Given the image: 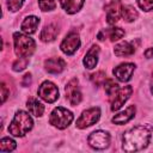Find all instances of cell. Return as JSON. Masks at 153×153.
Here are the masks:
<instances>
[{"label":"cell","instance_id":"1","mask_svg":"<svg viewBox=\"0 0 153 153\" xmlns=\"http://www.w3.org/2000/svg\"><path fill=\"white\" fill-rule=\"evenodd\" d=\"M152 136L151 126H135L123 134L122 148L126 152H136L146 148Z\"/></svg>","mask_w":153,"mask_h":153},{"label":"cell","instance_id":"2","mask_svg":"<svg viewBox=\"0 0 153 153\" xmlns=\"http://www.w3.org/2000/svg\"><path fill=\"white\" fill-rule=\"evenodd\" d=\"M32 118L31 116L26 112V111H23V110H19L16 112L12 122L10 123V127H8V133L12 134L13 136H18V137H22L24 136L27 131L31 130L32 128Z\"/></svg>","mask_w":153,"mask_h":153},{"label":"cell","instance_id":"3","mask_svg":"<svg viewBox=\"0 0 153 153\" xmlns=\"http://www.w3.org/2000/svg\"><path fill=\"white\" fill-rule=\"evenodd\" d=\"M13 39H14V51L19 57H29L32 55L36 48L35 41L32 38L23 33L16 32L13 35Z\"/></svg>","mask_w":153,"mask_h":153},{"label":"cell","instance_id":"4","mask_svg":"<svg viewBox=\"0 0 153 153\" xmlns=\"http://www.w3.org/2000/svg\"><path fill=\"white\" fill-rule=\"evenodd\" d=\"M72 121H73V114L69 110H67V109H65L62 106L55 108L51 111L50 117H49L50 124L54 126V127H56L57 129H65V128H67L71 124Z\"/></svg>","mask_w":153,"mask_h":153},{"label":"cell","instance_id":"5","mask_svg":"<svg viewBox=\"0 0 153 153\" xmlns=\"http://www.w3.org/2000/svg\"><path fill=\"white\" fill-rule=\"evenodd\" d=\"M100 117V109L98 106H94V108H91V109H87L85 111H82V114L80 115V117L76 120V123L75 126L80 129H85L90 126H93L94 123L98 122Z\"/></svg>","mask_w":153,"mask_h":153},{"label":"cell","instance_id":"6","mask_svg":"<svg viewBox=\"0 0 153 153\" xmlns=\"http://www.w3.org/2000/svg\"><path fill=\"white\" fill-rule=\"evenodd\" d=\"M88 145L94 149H105L110 145V135L104 130H96L87 137Z\"/></svg>","mask_w":153,"mask_h":153},{"label":"cell","instance_id":"7","mask_svg":"<svg viewBox=\"0 0 153 153\" xmlns=\"http://www.w3.org/2000/svg\"><path fill=\"white\" fill-rule=\"evenodd\" d=\"M38 96L47 103H54L59 99V88L51 81H44L38 87Z\"/></svg>","mask_w":153,"mask_h":153},{"label":"cell","instance_id":"8","mask_svg":"<svg viewBox=\"0 0 153 153\" xmlns=\"http://www.w3.org/2000/svg\"><path fill=\"white\" fill-rule=\"evenodd\" d=\"M131 93H133V87L131 86H124L122 88H118V91L110 99L111 100V110L112 111H117L118 109H121L122 105L131 96Z\"/></svg>","mask_w":153,"mask_h":153},{"label":"cell","instance_id":"9","mask_svg":"<svg viewBox=\"0 0 153 153\" xmlns=\"http://www.w3.org/2000/svg\"><path fill=\"white\" fill-rule=\"evenodd\" d=\"M122 2L121 0H111L106 6H105V12H106V22L108 24L112 25L118 22L120 17L122 16Z\"/></svg>","mask_w":153,"mask_h":153},{"label":"cell","instance_id":"10","mask_svg":"<svg viewBox=\"0 0 153 153\" xmlns=\"http://www.w3.org/2000/svg\"><path fill=\"white\" fill-rule=\"evenodd\" d=\"M80 47V38L76 32H69L62 41L60 48L67 55H73Z\"/></svg>","mask_w":153,"mask_h":153},{"label":"cell","instance_id":"11","mask_svg":"<svg viewBox=\"0 0 153 153\" xmlns=\"http://www.w3.org/2000/svg\"><path fill=\"white\" fill-rule=\"evenodd\" d=\"M65 92H66V98L68 99V102L72 105L75 106L81 102V92L78 86V79L74 78V79L69 80L65 87Z\"/></svg>","mask_w":153,"mask_h":153},{"label":"cell","instance_id":"12","mask_svg":"<svg viewBox=\"0 0 153 153\" xmlns=\"http://www.w3.org/2000/svg\"><path fill=\"white\" fill-rule=\"evenodd\" d=\"M134 71H135V65L134 63H131V62H124V63H121L117 67H115L114 71H112V73H114V75L120 81L126 82V81H128L131 78Z\"/></svg>","mask_w":153,"mask_h":153},{"label":"cell","instance_id":"13","mask_svg":"<svg viewBox=\"0 0 153 153\" xmlns=\"http://www.w3.org/2000/svg\"><path fill=\"white\" fill-rule=\"evenodd\" d=\"M44 68L48 73L59 74L66 68V62L61 57H50L44 61Z\"/></svg>","mask_w":153,"mask_h":153},{"label":"cell","instance_id":"14","mask_svg":"<svg viewBox=\"0 0 153 153\" xmlns=\"http://www.w3.org/2000/svg\"><path fill=\"white\" fill-rule=\"evenodd\" d=\"M135 115V106L134 105H129L124 111L117 114L116 116L112 117V123L115 124H124L127 122H129Z\"/></svg>","mask_w":153,"mask_h":153},{"label":"cell","instance_id":"15","mask_svg":"<svg viewBox=\"0 0 153 153\" xmlns=\"http://www.w3.org/2000/svg\"><path fill=\"white\" fill-rule=\"evenodd\" d=\"M98 54H99V47L98 45H92L91 49L86 53L85 57H84V65L86 68L92 69L96 67L97 62H98Z\"/></svg>","mask_w":153,"mask_h":153},{"label":"cell","instance_id":"16","mask_svg":"<svg viewBox=\"0 0 153 153\" xmlns=\"http://www.w3.org/2000/svg\"><path fill=\"white\" fill-rule=\"evenodd\" d=\"M57 33H59L57 26L55 24H48L42 29L39 37H41V39L43 42H51V41H54L56 38Z\"/></svg>","mask_w":153,"mask_h":153},{"label":"cell","instance_id":"17","mask_svg":"<svg viewBox=\"0 0 153 153\" xmlns=\"http://www.w3.org/2000/svg\"><path fill=\"white\" fill-rule=\"evenodd\" d=\"M39 24V19L35 16H29L24 19V22L22 23V31L25 32V33H33L36 32V29Z\"/></svg>","mask_w":153,"mask_h":153},{"label":"cell","instance_id":"18","mask_svg":"<svg viewBox=\"0 0 153 153\" xmlns=\"http://www.w3.org/2000/svg\"><path fill=\"white\" fill-rule=\"evenodd\" d=\"M26 106L29 109V112L36 117H41L44 112V105L36 98H29L26 102Z\"/></svg>","mask_w":153,"mask_h":153},{"label":"cell","instance_id":"19","mask_svg":"<svg viewBox=\"0 0 153 153\" xmlns=\"http://www.w3.org/2000/svg\"><path fill=\"white\" fill-rule=\"evenodd\" d=\"M60 4L67 13L73 14L76 13L82 7L84 0H60Z\"/></svg>","mask_w":153,"mask_h":153},{"label":"cell","instance_id":"20","mask_svg":"<svg viewBox=\"0 0 153 153\" xmlns=\"http://www.w3.org/2000/svg\"><path fill=\"white\" fill-rule=\"evenodd\" d=\"M104 36H108V38H110V41H117L120 38H122L124 36V31L121 27H111L108 30H104L102 32L98 33V39L103 41Z\"/></svg>","mask_w":153,"mask_h":153},{"label":"cell","instance_id":"21","mask_svg":"<svg viewBox=\"0 0 153 153\" xmlns=\"http://www.w3.org/2000/svg\"><path fill=\"white\" fill-rule=\"evenodd\" d=\"M135 51L134 45H131L129 42H121L115 45L114 53L116 56H130Z\"/></svg>","mask_w":153,"mask_h":153},{"label":"cell","instance_id":"22","mask_svg":"<svg viewBox=\"0 0 153 153\" xmlns=\"http://www.w3.org/2000/svg\"><path fill=\"white\" fill-rule=\"evenodd\" d=\"M137 16H139V13L133 6L128 5V6H123L122 7V17L124 18L126 22H128V23L134 22L137 18Z\"/></svg>","mask_w":153,"mask_h":153},{"label":"cell","instance_id":"23","mask_svg":"<svg viewBox=\"0 0 153 153\" xmlns=\"http://www.w3.org/2000/svg\"><path fill=\"white\" fill-rule=\"evenodd\" d=\"M16 147H17V143L11 137H4L0 141V151L1 152H11V151L16 149Z\"/></svg>","mask_w":153,"mask_h":153},{"label":"cell","instance_id":"24","mask_svg":"<svg viewBox=\"0 0 153 153\" xmlns=\"http://www.w3.org/2000/svg\"><path fill=\"white\" fill-rule=\"evenodd\" d=\"M104 87H105V92H106V94L109 96V98L111 99L112 97H114V94L118 91V85L114 81V80H111V79H108L105 82H104Z\"/></svg>","mask_w":153,"mask_h":153},{"label":"cell","instance_id":"25","mask_svg":"<svg viewBox=\"0 0 153 153\" xmlns=\"http://www.w3.org/2000/svg\"><path fill=\"white\" fill-rule=\"evenodd\" d=\"M91 81L96 85V86H100L106 81V75L104 72H97L94 74L91 75Z\"/></svg>","mask_w":153,"mask_h":153},{"label":"cell","instance_id":"26","mask_svg":"<svg viewBox=\"0 0 153 153\" xmlns=\"http://www.w3.org/2000/svg\"><path fill=\"white\" fill-rule=\"evenodd\" d=\"M27 63H29V57H19L18 60L14 61L12 68L14 72H20L27 66Z\"/></svg>","mask_w":153,"mask_h":153},{"label":"cell","instance_id":"27","mask_svg":"<svg viewBox=\"0 0 153 153\" xmlns=\"http://www.w3.org/2000/svg\"><path fill=\"white\" fill-rule=\"evenodd\" d=\"M38 5L39 8L42 11H53L56 7V2L55 0H38Z\"/></svg>","mask_w":153,"mask_h":153},{"label":"cell","instance_id":"28","mask_svg":"<svg viewBox=\"0 0 153 153\" xmlns=\"http://www.w3.org/2000/svg\"><path fill=\"white\" fill-rule=\"evenodd\" d=\"M137 5L143 11H153V0H136Z\"/></svg>","mask_w":153,"mask_h":153},{"label":"cell","instance_id":"29","mask_svg":"<svg viewBox=\"0 0 153 153\" xmlns=\"http://www.w3.org/2000/svg\"><path fill=\"white\" fill-rule=\"evenodd\" d=\"M24 4V0H7V7L11 11H18Z\"/></svg>","mask_w":153,"mask_h":153},{"label":"cell","instance_id":"30","mask_svg":"<svg viewBox=\"0 0 153 153\" xmlns=\"http://www.w3.org/2000/svg\"><path fill=\"white\" fill-rule=\"evenodd\" d=\"M30 84H31V74L27 73V74L24 75V79H23V81H22V85H23V86H29Z\"/></svg>","mask_w":153,"mask_h":153},{"label":"cell","instance_id":"31","mask_svg":"<svg viewBox=\"0 0 153 153\" xmlns=\"http://www.w3.org/2000/svg\"><path fill=\"white\" fill-rule=\"evenodd\" d=\"M7 93H8V91H7V88H6V85L2 82V84H1V97H2V103L6 100V98H7Z\"/></svg>","mask_w":153,"mask_h":153},{"label":"cell","instance_id":"32","mask_svg":"<svg viewBox=\"0 0 153 153\" xmlns=\"http://www.w3.org/2000/svg\"><path fill=\"white\" fill-rule=\"evenodd\" d=\"M145 56H146L147 59L153 57V48H148V49L145 51Z\"/></svg>","mask_w":153,"mask_h":153},{"label":"cell","instance_id":"33","mask_svg":"<svg viewBox=\"0 0 153 153\" xmlns=\"http://www.w3.org/2000/svg\"><path fill=\"white\" fill-rule=\"evenodd\" d=\"M151 91L153 93V76H152V80H151Z\"/></svg>","mask_w":153,"mask_h":153}]
</instances>
